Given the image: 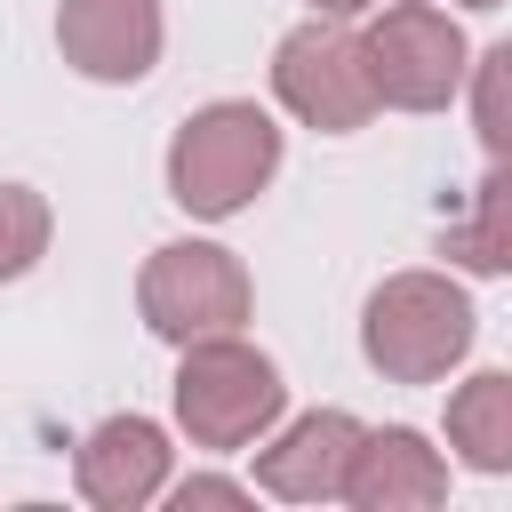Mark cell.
<instances>
[{
    "mask_svg": "<svg viewBox=\"0 0 512 512\" xmlns=\"http://www.w3.org/2000/svg\"><path fill=\"white\" fill-rule=\"evenodd\" d=\"M272 168H280V128H272V112L224 96V104H200V112L176 128V144H168V200H176L184 216L224 224V216H240V208L272 184Z\"/></svg>",
    "mask_w": 512,
    "mask_h": 512,
    "instance_id": "1",
    "label": "cell"
},
{
    "mask_svg": "<svg viewBox=\"0 0 512 512\" xmlns=\"http://www.w3.org/2000/svg\"><path fill=\"white\" fill-rule=\"evenodd\" d=\"M360 352L384 384H440L472 352V296L448 272H392L360 312Z\"/></svg>",
    "mask_w": 512,
    "mask_h": 512,
    "instance_id": "2",
    "label": "cell"
},
{
    "mask_svg": "<svg viewBox=\"0 0 512 512\" xmlns=\"http://www.w3.org/2000/svg\"><path fill=\"white\" fill-rule=\"evenodd\" d=\"M280 408H288V384L256 344H240L232 328L184 344L176 424L192 432V448H248V440H264L280 424Z\"/></svg>",
    "mask_w": 512,
    "mask_h": 512,
    "instance_id": "3",
    "label": "cell"
},
{
    "mask_svg": "<svg viewBox=\"0 0 512 512\" xmlns=\"http://www.w3.org/2000/svg\"><path fill=\"white\" fill-rule=\"evenodd\" d=\"M360 64H368L376 104H392V112H440V104L464 88L472 48H464V32H456L448 8H432V0H392V8L360 32Z\"/></svg>",
    "mask_w": 512,
    "mask_h": 512,
    "instance_id": "4",
    "label": "cell"
},
{
    "mask_svg": "<svg viewBox=\"0 0 512 512\" xmlns=\"http://www.w3.org/2000/svg\"><path fill=\"white\" fill-rule=\"evenodd\" d=\"M248 304H256V288H248L240 256L216 248V240H168V248H152V264L136 280V312L168 344L224 336V328L248 320Z\"/></svg>",
    "mask_w": 512,
    "mask_h": 512,
    "instance_id": "5",
    "label": "cell"
},
{
    "mask_svg": "<svg viewBox=\"0 0 512 512\" xmlns=\"http://www.w3.org/2000/svg\"><path fill=\"white\" fill-rule=\"evenodd\" d=\"M272 96H280L304 128H320V136L368 128L376 88H368V64H360V32H344V24H328V16L296 24V32L272 48Z\"/></svg>",
    "mask_w": 512,
    "mask_h": 512,
    "instance_id": "6",
    "label": "cell"
},
{
    "mask_svg": "<svg viewBox=\"0 0 512 512\" xmlns=\"http://www.w3.org/2000/svg\"><path fill=\"white\" fill-rule=\"evenodd\" d=\"M56 48L80 80L128 88L160 64V0H64L56 8Z\"/></svg>",
    "mask_w": 512,
    "mask_h": 512,
    "instance_id": "7",
    "label": "cell"
},
{
    "mask_svg": "<svg viewBox=\"0 0 512 512\" xmlns=\"http://www.w3.org/2000/svg\"><path fill=\"white\" fill-rule=\"evenodd\" d=\"M72 488L96 512H144L168 488V432L152 416H104L72 456Z\"/></svg>",
    "mask_w": 512,
    "mask_h": 512,
    "instance_id": "8",
    "label": "cell"
},
{
    "mask_svg": "<svg viewBox=\"0 0 512 512\" xmlns=\"http://www.w3.org/2000/svg\"><path fill=\"white\" fill-rule=\"evenodd\" d=\"M344 504H360V512H424V504H448V464L408 424H384V432L360 424L352 464H344Z\"/></svg>",
    "mask_w": 512,
    "mask_h": 512,
    "instance_id": "9",
    "label": "cell"
},
{
    "mask_svg": "<svg viewBox=\"0 0 512 512\" xmlns=\"http://www.w3.org/2000/svg\"><path fill=\"white\" fill-rule=\"evenodd\" d=\"M352 440H360V416L312 408V416H296L280 440L256 448V488L280 496V504H328V496H344Z\"/></svg>",
    "mask_w": 512,
    "mask_h": 512,
    "instance_id": "10",
    "label": "cell"
},
{
    "mask_svg": "<svg viewBox=\"0 0 512 512\" xmlns=\"http://www.w3.org/2000/svg\"><path fill=\"white\" fill-rule=\"evenodd\" d=\"M448 448L472 472H512V376L480 368L472 384H456L448 400Z\"/></svg>",
    "mask_w": 512,
    "mask_h": 512,
    "instance_id": "11",
    "label": "cell"
},
{
    "mask_svg": "<svg viewBox=\"0 0 512 512\" xmlns=\"http://www.w3.org/2000/svg\"><path fill=\"white\" fill-rule=\"evenodd\" d=\"M504 208H512V184H504V168H488L472 216L448 224V256H456L464 272H504V264H512V224H504Z\"/></svg>",
    "mask_w": 512,
    "mask_h": 512,
    "instance_id": "12",
    "label": "cell"
},
{
    "mask_svg": "<svg viewBox=\"0 0 512 512\" xmlns=\"http://www.w3.org/2000/svg\"><path fill=\"white\" fill-rule=\"evenodd\" d=\"M48 232H56L48 200L32 184H0V280H24L48 256Z\"/></svg>",
    "mask_w": 512,
    "mask_h": 512,
    "instance_id": "13",
    "label": "cell"
},
{
    "mask_svg": "<svg viewBox=\"0 0 512 512\" xmlns=\"http://www.w3.org/2000/svg\"><path fill=\"white\" fill-rule=\"evenodd\" d=\"M504 64H512V48L472 56V72H480V144H488V160H504Z\"/></svg>",
    "mask_w": 512,
    "mask_h": 512,
    "instance_id": "14",
    "label": "cell"
},
{
    "mask_svg": "<svg viewBox=\"0 0 512 512\" xmlns=\"http://www.w3.org/2000/svg\"><path fill=\"white\" fill-rule=\"evenodd\" d=\"M176 504H184V512H192V504H248V488H240V480H208V472H200V480H184V488H176Z\"/></svg>",
    "mask_w": 512,
    "mask_h": 512,
    "instance_id": "15",
    "label": "cell"
},
{
    "mask_svg": "<svg viewBox=\"0 0 512 512\" xmlns=\"http://www.w3.org/2000/svg\"><path fill=\"white\" fill-rule=\"evenodd\" d=\"M320 16H360V8H384V0H312Z\"/></svg>",
    "mask_w": 512,
    "mask_h": 512,
    "instance_id": "16",
    "label": "cell"
},
{
    "mask_svg": "<svg viewBox=\"0 0 512 512\" xmlns=\"http://www.w3.org/2000/svg\"><path fill=\"white\" fill-rule=\"evenodd\" d=\"M456 8H504V0H456Z\"/></svg>",
    "mask_w": 512,
    "mask_h": 512,
    "instance_id": "17",
    "label": "cell"
}]
</instances>
